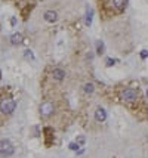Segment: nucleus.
<instances>
[{"label": "nucleus", "mask_w": 148, "mask_h": 158, "mask_svg": "<svg viewBox=\"0 0 148 158\" xmlns=\"http://www.w3.org/2000/svg\"><path fill=\"white\" fill-rule=\"evenodd\" d=\"M54 111H55V105L52 103V102H49V101L43 102L40 105V114H42V117H49V115L54 114Z\"/></svg>", "instance_id": "4"}, {"label": "nucleus", "mask_w": 148, "mask_h": 158, "mask_svg": "<svg viewBox=\"0 0 148 158\" xmlns=\"http://www.w3.org/2000/svg\"><path fill=\"white\" fill-rule=\"evenodd\" d=\"M25 58L34 61V55H33V52H31V50H25Z\"/></svg>", "instance_id": "15"}, {"label": "nucleus", "mask_w": 148, "mask_h": 158, "mask_svg": "<svg viewBox=\"0 0 148 158\" xmlns=\"http://www.w3.org/2000/svg\"><path fill=\"white\" fill-rule=\"evenodd\" d=\"M104 52H105V45H104L102 40H98V41H96V53H98V55H102Z\"/></svg>", "instance_id": "11"}, {"label": "nucleus", "mask_w": 148, "mask_h": 158, "mask_svg": "<svg viewBox=\"0 0 148 158\" xmlns=\"http://www.w3.org/2000/svg\"><path fill=\"white\" fill-rule=\"evenodd\" d=\"M148 58V50H142L141 52V59H147Z\"/></svg>", "instance_id": "17"}, {"label": "nucleus", "mask_w": 148, "mask_h": 158, "mask_svg": "<svg viewBox=\"0 0 148 158\" xmlns=\"http://www.w3.org/2000/svg\"><path fill=\"white\" fill-rule=\"evenodd\" d=\"M70 149H71V151H76V152H77V151L80 149V146L77 145L76 142H71V143H70Z\"/></svg>", "instance_id": "14"}, {"label": "nucleus", "mask_w": 148, "mask_h": 158, "mask_svg": "<svg viewBox=\"0 0 148 158\" xmlns=\"http://www.w3.org/2000/svg\"><path fill=\"white\" fill-rule=\"evenodd\" d=\"M84 142H86V137H84L83 135L77 136V139H76V143L79 145V146H83V145H84Z\"/></svg>", "instance_id": "13"}, {"label": "nucleus", "mask_w": 148, "mask_h": 158, "mask_svg": "<svg viewBox=\"0 0 148 158\" xmlns=\"http://www.w3.org/2000/svg\"><path fill=\"white\" fill-rule=\"evenodd\" d=\"M52 77L55 78L58 81H62L65 78V71L62 68H54V71H52Z\"/></svg>", "instance_id": "6"}, {"label": "nucleus", "mask_w": 148, "mask_h": 158, "mask_svg": "<svg viewBox=\"0 0 148 158\" xmlns=\"http://www.w3.org/2000/svg\"><path fill=\"white\" fill-rule=\"evenodd\" d=\"M113 6H114L119 12H121V11H125V7L127 6V0H113Z\"/></svg>", "instance_id": "7"}, {"label": "nucleus", "mask_w": 148, "mask_h": 158, "mask_svg": "<svg viewBox=\"0 0 148 158\" xmlns=\"http://www.w3.org/2000/svg\"><path fill=\"white\" fill-rule=\"evenodd\" d=\"M95 120H96L98 123H102L107 120V111L104 108H96V111H95Z\"/></svg>", "instance_id": "5"}, {"label": "nucleus", "mask_w": 148, "mask_h": 158, "mask_svg": "<svg viewBox=\"0 0 148 158\" xmlns=\"http://www.w3.org/2000/svg\"><path fill=\"white\" fill-rule=\"evenodd\" d=\"M114 62H116V59H113V58H107V61H105L107 67H111V65H114Z\"/></svg>", "instance_id": "16"}, {"label": "nucleus", "mask_w": 148, "mask_h": 158, "mask_svg": "<svg viewBox=\"0 0 148 158\" xmlns=\"http://www.w3.org/2000/svg\"><path fill=\"white\" fill-rule=\"evenodd\" d=\"M139 98V93L136 89H133V87H127V89H125L123 92H121V99H123L125 102H135L136 99Z\"/></svg>", "instance_id": "3"}, {"label": "nucleus", "mask_w": 148, "mask_h": 158, "mask_svg": "<svg viewBox=\"0 0 148 158\" xmlns=\"http://www.w3.org/2000/svg\"><path fill=\"white\" fill-rule=\"evenodd\" d=\"M92 19H93V9L92 7H88V9H86V16H84V24L88 25V27H90Z\"/></svg>", "instance_id": "8"}, {"label": "nucleus", "mask_w": 148, "mask_h": 158, "mask_svg": "<svg viewBox=\"0 0 148 158\" xmlns=\"http://www.w3.org/2000/svg\"><path fill=\"white\" fill-rule=\"evenodd\" d=\"M83 90H84V93H88V95L93 93V90H95L93 83H86V84H84V87H83Z\"/></svg>", "instance_id": "12"}, {"label": "nucleus", "mask_w": 148, "mask_h": 158, "mask_svg": "<svg viewBox=\"0 0 148 158\" xmlns=\"http://www.w3.org/2000/svg\"><path fill=\"white\" fill-rule=\"evenodd\" d=\"M56 19H58V13H56V12H54V11L45 12V21H48V22H55Z\"/></svg>", "instance_id": "9"}, {"label": "nucleus", "mask_w": 148, "mask_h": 158, "mask_svg": "<svg viewBox=\"0 0 148 158\" xmlns=\"http://www.w3.org/2000/svg\"><path fill=\"white\" fill-rule=\"evenodd\" d=\"M147 98H148V90H147Z\"/></svg>", "instance_id": "18"}, {"label": "nucleus", "mask_w": 148, "mask_h": 158, "mask_svg": "<svg viewBox=\"0 0 148 158\" xmlns=\"http://www.w3.org/2000/svg\"><path fill=\"white\" fill-rule=\"evenodd\" d=\"M22 34L21 33H16V34H13V36L11 37V43H12V45H21V43H22Z\"/></svg>", "instance_id": "10"}, {"label": "nucleus", "mask_w": 148, "mask_h": 158, "mask_svg": "<svg viewBox=\"0 0 148 158\" xmlns=\"http://www.w3.org/2000/svg\"><path fill=\"white\" fill-rule=\"evenodd\" d=\"M13 152H15V148H13L11 140H7V139L0 140V155L2 157H11V155H13Z\"/></svg>", "instance_id": "2"}, {"label": "nucleus", "mask_w": 148, "mask_h": 158, "mask_svg": "<svg viewBox=\"0 0 148 158\" xmlns=\"http://www.w3.org/2000/svg\"><path fill=\"white\" fill-rule=\"evenodd\" d=\"M16 108V102L12 98H2L0 99V111L3 114H12Z\"/></svg>", "instance_id": "1"}]
</instances>
